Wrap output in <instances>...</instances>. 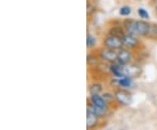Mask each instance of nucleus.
<instances>
[{
    "label": "nucleus",
    "instance_id": "f257e3e1",
    "mask_svg": "<svg viewBox=\"0 0 157 130\" xmlns=\"http://www.w3.org/2000/svg\"><path fill=\"white\" fill-rule=\"evenodd\" d=\"M113 94H114L115 102L119 106L128 107L133 102L132 94L128 89H123V88L115 89L113 92Z\"/></svg>",
    "mask_w": 157,
    "mask_h": 130
},
{
    "label": "nucleus",
    "instance_id": "f03ea898",
    "mask_svg": "<svg viewBox=\"0 0 157 130\" xmlns=\"http://www.w3.org/2000/svg\"><path fill=\"white\" fill-rule=\"evenodd\" d=\"M97 55L99 56L101 60L109 63V64L117 62L118 51H115V50H112V49H109V48L103 46L100 50H98Z\"/></svg>",
    "mask_w": 157,
    "mask_h": 130
},
{
    "label": "nucleus",
    "instance_id": "7ed1b4c3",
    "mask_svg": "<svg viewBox=\"0 0 157 130\" xmlns=\"http://www.w3.org/2000/svg\"><path fill=\"white\" fill-rule=\"evenodd\" d=\"M103 46L109 48V49H112V50H115V51H119V50L124 48L121 38L115 37V36H110V35H107V37L104 38Z\"/></svg>",
    "mask_w": 157,
    "mask_h": 130
},
{
    "label": "nucleus",
    "instance_id": "20e7f679",
    "mask_svg": "<svg viewBox=\"0 0 157 130\" xmlns=\"http://www.w3.org/2000/svg\"><path fill=\"white\" fill-rule=\"evenodd\" d=\"M121 39H122L124 48H127L130 51L137 49L140 45V40L137 38V36L135 35L126 33Z\"/></svg>",
    "mask_w": 157,
    "mask_h": 130
},
{
    "label": "nucleus",
    "instance_id": "39448f33",
    "mask_svg": "<svg viewBox=\"0 0 157 130\" xmlns=\"http://www.w3.org/2000/svg\"><path fill=\"white\" fill-rule=\"evenodd\" d=\"M152 25L146 20L140 19L136 20V31L138 36L141 37H149V34L151 32Z\"/></svg>",
    "mask_w": 157,
    "mask_h": 130
},
{
    "label": "nucleus",
    "instance_id": "423d86ee",
    "mask_svg": "<svg viewBox=\"0 0 157 130\" xmlns=\"http://www.w3.org/2000/svg\"><path fill=\"white\" fill-rule=\"evenodd\" d=\"M123 73L125 77H129V78H137L140 76L142 73L141 68L134 63H130L128 65L123 66Z\"/></svg>",
    "mask_w": 157,
    "mask_h": 130
},
{
    "label": "nucleus",
    "instance_id": "0eeeda50",
    "mask_svg": "<svg viewBox=\"0 0 157 130\" xmlns=\"http://www.w3.org/2000/svg\"><path fill=\"white\" fill-rule=\"evenodd\" d=\"M133 57H134V55L130 50L127 49V48H122V49L118 51L117 62L121 65H122V66L128 65L130 63H132Z\"/></svg>",
    "mask_w": 157,
    "mask_h": 130
},
{
    "label": "nucleus",
    "instance_id": "6e6552de",
    "mask_svg": "<svg viewBox=\"0 0 157 130\" xmlns=\"http://www.w3.org/2000/svg\"><path fill=\"white\" fill-rule=\"evenodd\" d=\"M88 101L91 102L96 108L104 110H109V104L105 101V99L101 94L90 95L88 98Z\"/></svg>",
    "mask_w": 157,
    "mask_h": 130
},
{
    "label": "nucleus",
    "instance_id": "1a4fd4ad",
    "mask_svg": "<svg viewBox=\"0 0 157 130\" xmlns=\"http://www.w3.org/2000/svg\"><path fill=\"white\" fill-rule=\"evenodd\" d=\"M100 120L96 114L86 111V129L94 130L99 126Z\"/></svg>",
    "mask_w": 157,
    "mask_h": 130
},
{
    "label": "nucleus",
    "instance_id": "9d476101",
    "mask_svg": "<svg viewBox=\"0 0 157 130\" xmlns=\"http://www.w3.org/2000/svg\"><path fill=\"white\" fill-rule=\"evenodd\" d=\"M108 70H109L110 74H112L115 79H121V78L125 77L123 73V66L119 64L118 62L110 64Z\"/></svg>",
    "mask_w": 157,
    "mask_h": 130
},
{
    "label": "nucleus",
    "instance_id": "9b49d317",
    "mask_svg": "<svg viewBox=\"0 0 157 130\" xmlns=\"http://www.w3.org/2000/svg\"><path fill=\"white\" fill-rule=\"evenodd\" d=\"M123 27L125 29L126 33L138 36L137 31H136V20L135 19H132V18L125 19L123 22Z\"/></svg>",
    "mask_w": 157,
    "mask_h": 130
},
{
    "label": "nucleus",
    "instance_id": "f8f14e48",
    "mask_svg": "<svg viewBox=\"0 0 157 130\" xmlns=\"http://www.w3.org/2000/svg\"><path fill=\"white\" fill-rule=\"evenodd\" d=\"M86 111L87 112H91V113H94L96 114L99 118H104L107 115L108 113V110H104V109H101V108H98L94 107L91 102H87V105H86Z\"/></svg>",
    "mask_w": 157,
    "mask_h": 130
},
{
    "label": "nucleus",
    "instance_id": "ddd939ff",
    "mask_svg": "<svg viewBox=\"0 0 157 130\" xmlns=\"http://www.w3.org/2000/svg\"><path fill=\"white\" fill-rule=\"evenodd\" d=\"M88 92L90 95H96V94H101L103 92V86L101 82H94L91 83L88 86Z\"/></svg>",
    "mask_w": 157,
    "mask_h": 130
},
{
    "label": "nucleus",
    "instance_id": "4468645a",
    "mask_svg": "<svg viewBox=\"0 0 157 130\" xmlns=\"http://www.w3.org/2000/svg\"><path fill=\"white\" fill-rule=\"evenodd\" d=\"M126 34L125 29L122 26H113L112 28L108 31V35L110 36H115V37H120L122 38L124 35Z\"/></svg>",
    "mask_w": 157,
    "mask_h": 130
},
{
    "label": "nucleus",
    "instance_id": "2eb2a0df",
    "mask_svg": "<svg viewBox=\"0 0 157 130\" xmlns=\"http://www.w3.org/2000/svg\"><path fill=\"white\" fill-rule=\"evenodd\" d=\"M100 58L97 54H94V53H90L87 55V65L91 67H95L96 66L99 65L100 63Z\"/></svg>",
    "mask_w": 157,
    "mask_h": 130
},
{
    "label": "nucleus",
    "instance_id": "dca6fc26",
    "mask_svg": "<svg viewBox=\"0 0 157 130\" xmlns=\"http://www.w3.org/2000/svg\"><path fill=\"white\" fill-rule=\"evenodd\" d=\"M96 44H97V40L94 36L91 35V34H87L86 37V46L88 49H93L95 47Z\"/></svg>",
    "mask_w": 157,
    "mask_h": 130
},
{
    "label": "nucleus",
    "instance_id": "f3484780",
    "mask_svg": "<svg viewBox=\"0 0 157 130\" xmlns=\"http://www.w3.org/2000/svg\"><path fill=\"white\" fill-rule=\"evenodd\" d=\"M131 7L128 6H124L120 9V15L122 17H128L131 14Z\"/></svg>",
    "mask_w": 157,
    "mask_h": 130
},
{
    "label": "nucleus",
    "instance_id": "a211bd4d",
    "mask_svg": "<svg viewBox=\"0 0 157 130\" xmlns=\"http://www.w3.org/2000/svg\"><path fill=\"white\" fill-rule=\"evenodd\" d=\"M138 15L143 20H146V19L149 18V14H148V12L146 9H144V8H139L138 9Z\"/></svg>",
    "mask_w": 157,
    "mask_h": 130
},
{
    "label": "nucleus",
    "instance_id": "6ab92c4d",
    "mask_svg": "<svg viewBox=\"0 0 157 130\" xmlns=\"http://www.w3.org/2000/svg\"><path fill=\"white\" fill-rule=\"evenodd\" d=\"M95 6L92 4H90L89 2L87 3V15L89 16L91 14H94L95 12Z\"/></svg>",
    "mask_w": 157,
    "mask_h": 130
},
{
    "label": "nucleus",
    "instance_id": "aec40b11",
    "mask_svg": "<svg viewBox=\"0 0 157 130\" xmlns=\"http://www.w3.org/2000/svg\"><path fill=\"white\" fill-rule=\"evenodd\" d=\"M155 14H156L157 16V4L155 5Z\"/></svg>",
    "mask_w": 157,
    "mask_h": 130
},
{
    "label": "nucleus",
    "instance_id": "412c9836",
    "mask_svg": "<svg viewBox=\"0 0 157 130\" xmlns=\"http://www.w3.org/2000/svg\"><path fill=\"white\" fill-rule=\"evenodd\" d=\"M156 26H157V25H156Z\"/></svg>",
    "mask_w": 157,
    "mask_h": 130
}]
</instances>
